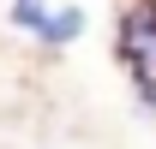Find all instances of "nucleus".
<instances>
[{
	"label": "nucleus",
	"mask_w": 156,
	"mask_h": 149,
	"mask_svg": "<svg viewBox=\"0 0 156 149\" xmlns=\"http://www.w3.org/2000/svg\"><path fill=\"white\" fill-rule=\"evenodd\" d=\"M120 48H126V66L138 72V84L156 90V6H132V12H126Z\"/></svg>",
	"instance_id": "f257e3e1"
},
{
	"label": "nucleus",
	"mask_w": 156,
	"mask_h": 149,
	"mask_svg": "<svg viewBox=\"0 0 156 149\" xmlns=\"http://www.w3.org/2000/svg\"><path fill=\"white\" fill-rule=\"evenodd\" d=\"M78 30H84V12H78V6H54V12H48V18H42V42H72Z\"/></svg>",
	"instance_id": "f03ea898"
},
{
	"label": "nucleus",
	"mask_w": 156,
	"mask_h": 149,
	"mask_svg": "<svg viewBox=\"0 0 156 149\" xmlns=\"http://www.w3.org/2000/svg\"><path fill=\"white\" fill-rule=\"evenodd\" d=\"M12 18H18L24 30H42V18H48V0H18V6H12Z\"/></svg>",
	"instance_id": "7ed1b4c3"
}]
</instances>
